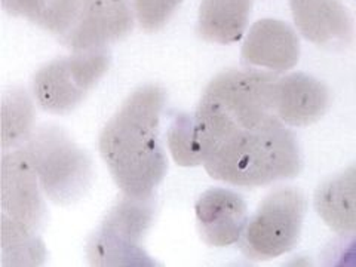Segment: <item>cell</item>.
<instances>
[{
  "instance_id": "52a82bcc",
  "label": "cell",
  "mask_w": 356,
  "mask_h": 267,
  "mask_svg": "<svg viewBox=\"0 0 356 267\" xmlns=\"http://www.w3.org/2000/svg\"><path fill=\"white\" fill-rule=\"evenodd\" d=\"M251 0H202L197 33L204 40L235 43L242 35L250 14Z\"/></svg>"
},
{
  "instance_id": "8992f818",
  "label": "cell",
  "mask_w": 356,
  "mask_h": 267,
  "mask_svg": "<svg viewBox=\"0 0 356 267\" xmlns=\"http://www.w3.org/2000/svg\"><path fill=\"white\" fill-rule=\"evenodd\" d=\"M195 211L200 236L211 247H229L241 238L245 205L236 193L209 188L199 197Z\"/></svg>"
},
{
  "instance_id": "7a4b0ae2",
  "label": "cell",
  "mask_w": 356,
  "mask_h": 267,
  "mask_svg": "<svg viewBox=\"0 0 356 267\" xmlns=\"http://www.w3.org/2000/svg\"><path fill=\"white\" fill-rule=\"evenodd\" d=\"M35 166L42 191L57 204L79 199L92 178L88 154L57 127L36 131L24 147Z\"/></svg>"
},
{
  "instance_id": "30bf717a",
  "label": "cell",
  "mask_w": 356,
  "mask_h": 267,
  "mask_svg": "<svg viewBox=\"0 0 356 267\" xmlns=\"http://www.w3.org/2000/svg\"><path fill=\"white\" fill-rule=\"evenodd\" d=\"M35 108L24 92L15 91L5 97L2 104V146L5 150L30 138Z\"/></svg>"
},
{
  "instance_id": "3957f363",
  "label": "cell",
  "mask_w": 356,
  "mask_h": 267,
  "mask_svg": "<svg viewBox=\"0 0 356 267\" xmlns=\"http://www.w3.org/2000/svg\"><path fill=\"white\" fill-rule=\"evenodd\" d=\"M153 220V197L124 196L111 208L88 245L94 266H152L143 241Z\"/></svg>"
},
{
  "instance_id": "277c9868",
  "label": "cell",
  "mask_w": 356,
  "mask_h": 267,
  "mask_svg": "<svg viewBox=\"0 0 356 267\" xmlns=\"http://www.w3.org/2000/svg\"><path fill=\"white\" fill-rule=\"evenodd\" d=\"M110 54L106 48L79 51L54 60L36 73L33 94L38 104L51 113L73 110L107 73Z\"/></svg>"
},
{
  "instance_id": "5b68a950",
  "label": "cell",
  "mask_w": 356,
  "mask_h": 267,
  "mask_svg": "<svg viewBox=\"0 0 356 267\" xmlns=\"http://www.w3.org/2000/svg\"><path fill=\"white\" fill-rule=\"evenodd\" d=\"M39 186L36 170L26 149L5 153L2 159V221L36 233L43 216Z\"/></svg>"
},
{
  "instance_id": "ba28073f",
  "label": "cell",
  "mask_w": 356,
  "mask_h": 267,
  "mask_svg": "<svg viewBox=\"0 0 356 267\" xmlns=\"http://www.w3.org/2000/svg\"><path fill=\"white\" fill-rule=\"evenodd\" d=\"M293 222H296L293 205L273 200L250 225L245 235V251L251 255H263L282 248L293 232Z\"/></svg>"
},
{
  "instance_id": "8fae6325",
  "label": "cell",
  "mask_w": 356,
  "mask_h": 267,
  "mask_svg": "<svg viewBox=\"0 0 356 267\" xmlns=\"http://www.w3.org/2000/svg\"><path fill=\"white\" fill-rule=\"evenodd\" d=\"M181 0H132L138 24L146 31H158L174 15Z\"/></svg>"
},
{
  "instance_id": "6da1fadb",
  "label": "cell",
  "mask_w": 356,
  "mask_h": 267,
  "mask_svg": "<svg viewBox=\"0 0 356 267\" xmlns=\"http://www.w3.org/2000/svg\"><path fill=\"white\" fill-rule=\"evenodd\" d=\"M163 104L161 86H141L127 98L99 136L102 158L118 187L129 197H153L168 170L158 137Z\"/></svg>"
},
{
  "instance_id": "9c48e42d",
  "label": "cell",
  "mask_w": 356,
  "mask_h": 267,
  "mask_svg": "<svg viewBox=\"0 0 356 267\" xmlns=\"http://www.w3.org/2000/svg\"><path fill=\"white\" fill-rule=\"evenodd\" d=\"M0 235L3 266H39L43 263L47 251L38 233L2 221Z\"/></svg>"
}]
</instances>
